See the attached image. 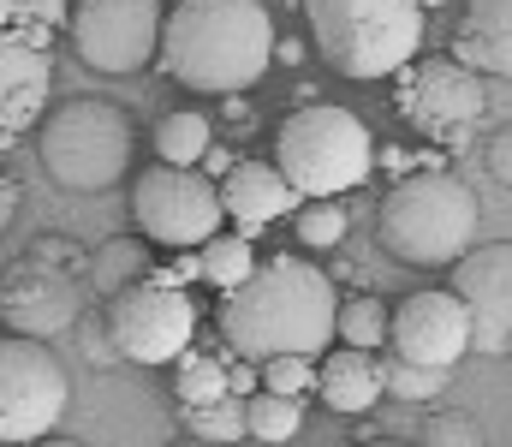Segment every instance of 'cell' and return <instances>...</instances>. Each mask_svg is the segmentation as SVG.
Segmentation results:
<instances>
[{
  "instance_id": "cell-26",
  "label": "cell",
  "mask_w": 512,
  "mask_h": 447,
  "mask_svg": "<svg viewBox=\"0 0 512 447\" xmlns=\"http://www.w3.org/2000/svg\"><path fill=\"white\" fill-rule=\"evenodd\" d=\"M334 340L364 346V352H382V346H387V304H382V298H370V293L334 304Z\"/></svg>"
},
{
  "instance_id": "cell-14",
  "label": "cell",
  "mask_w": 512,
  "mask_h": 447,
  "mask_svg": "<svg viewBox=\"0 0 512 447\" xmlns=\"http://www.w3.org/2000/svg\"><path fill=\"white\" fill-rule=\"evenodd\" d=\"M54 96V60H48V30L18 18L0 30V144L30 132Z\"/></svg>"
},
{
  "instance_id": "cell-4",
  "label": "cell",
  "mask_w": 512,
  "mask_h": 447,
  "mask_svg": "<svg viewBox=\"0 0 512 447\" xmlns=\"http://www.w3.org/2000/svg\"><path fill=\"white\" fill-rule=\"evenodd\" d=\"M304 18L328 72L352 84L393 78L423 48V30H429L417 0H304Z\"/></svg>"
},
{
  "instance_id": "cell-31",
  "label": "cell",
  "mask_w": 512,
  "mask_h": 447,
  "mask_svg": "<svg viewBox=\"0 0 512 447\" xmlns=\"http://www.w3.org/2000/svg\"><path fill=\"white\" fill-rule=\"evenodd\" d=\"M24 257H30V263H48V269H72V275L84 269V245H78V239H66V233H42Z\"/></svg>"
},
{
  "instance_id": "cell-6",
  "label": "cell",
  "mask_w": 512,
  "mask_h": 447,
  "mask_svg": "<svg viewBox=\"0 0 512 447\" xmlns=\"http://www.w3.org/2000/svg\"><path fill=\"white\" fill-rule=\"evenodd\" d=\"M42 173L60 191H108L131 167V120L108 96H72L60 108H42L36 120Z\"/></svg>"
},
{
  "instance_id": "cell-23",
  "label": "cell",
  "mask_w": 512,
  "mask_h": 447,
  "mask_svg": "<svg viewBox=\"0 0 512 447\" xmlns=\"http://www.w3.org/2000/svg\"><path fill=\"white\" fill-rule=\"evenodd\" d=\"M173 364H179V370H173L179 406H209V400L227 394V358H221V352H191V346H185Z\"/></svg>"
},
{
  "instance_id": "cell-24",
  "label": "cell",
  "mask_w": 512,
  "mask_h": 447,
  "mask_svg": "<svg viewBox=\"0 0 512 447\" xmlns=\"http://www.w3.org/2000/svg\"><path fill=\"white\" fill-rule=\"evenodd\" d=\"M209 114L203 108H179V114H167L161 126H155V155L161 161H173V167H197V155L209 149Z\"/></svg>"
},
{
  "instance_id": "cell-9",
  "label": "cell",
  "mask_w": 512,
  "mask_h": 447,
  "mask_svg": "<svg viewBox=\"0 0 512 447\" xmlns=\"http://www.w3.org/2000/svg\"><path fill=\"white\" fill-rule=\"evenodd\" d=\"M131 221L149 245H167V251H191L203 245L227 215H221V191L209 173L197 167H173V161H155L137 173L131 185Z\"/></svg>"
},
{
  "instance_id": "cell-40",
  "label": "cell",
  "mask_w": 512,
  "mask_h": 447,
  "mask_svg": "<svg viewBox=\"0 0 512 447\" xmlns=\"http://www.w3.org/2000/svg\"><path fill=\"white\" fill-rule=\"evenodd\" d=\"M262 6H274V0H262Z\"/></svg>"
},
{
  "instance_id": "cell-16",
  "label": "cell",
  "mask_w": 512,
  "mask_h": 447,
  "mask_svg": "<svg viewBox=\"0 0 512 447\" xmlns=\"http://www.w3.org/2000/svg\"><path fill=\"white\" fill-rule=\"evenodd\" d=\"M215 191H221V215L227 221H239V233H256V227H268V221H286L292 209H298V191L286 185V173L274 167V161H233L221 179H215Z\"/></svg>"
},
{
  "instance_id": "cell-27",
  "label": "cell",
  "mask_w": 512,
  "mask_h": 447,
  "mask_svg": "<svg viewBox=\"0 0 512 447\" xmlns=\"http://www.w3.org/2000/svg\"><path fill=\"white\" fill-rule=\"evenodd\" d=\"M179 418L203 442H245V406H239V394H221L209 406H179Z\"/></svg>"
},
{
  "instance_id": "cell-33",
  "label": "cell",
  "mask_w": 512,
  "mask_h": 447,
  "mask_svg": "<svg viewBox=\"0 0 512 447\" xmlns=\"http://www.w3.org/2000/svg\"><path fill=\"white\" fill-rule=\"evenodd\" d=\"M18 209H24V185H18L12 173H0V233L18 221Z\"/></svg>"
},
{
  "instance_id": "cell-29",
  "label": "cell",
  "mask_w": 512,
  "mask_h": 447,
  "mask_svg": "<svg viewBox=\"0 0 512 447\" xmlns=\"http://www.w3.org/2000/svg\"><path fill=\"white\" fill-rule=\"evenodd\" d=\"M417 442L423 447H483V424L465 418V412H429Z\"/></svg>"
},
{
  "instance_id": "cell-25",
  "label": "cell",
  "mask_w": 512,
  "mask_h": 447,
  "mask_svg": "<svg viewBox=\"0 0 512 447\" xmlns=\"http://www.w3.org/2000/svg\"><path fill=\"white\" fill-rule=\"evenodd\" d=\"M292 221H298V245H310V251H334V245L346 239V227H352V209H346L340 197H298Z\"/></svg>"
},
{
  "instance_id": "cell-17",
  "label": "cell",
  "mask_w": 512,
  "mask_h": 447,
  "mask_svg": "<svg viewBox=\"0 0 512 447\" xmlns=\"http://www.w3.org/2000/svg\"><path fill=\"white\" fill-rule=\"evenodd\" d=\"M328 412L340 418H364L382 400V370L364 346H340V352H316V388H310Z\"/></svg>"
},
{
  "instance_id": "cell-22",
  "label": "cell",
  "mask_w": 512,
  "mask_h": 447,
  "mask_svg": "<svg viewBox=\"0 0 512 447\" xmlns=\"http://www.w3.org/2000/svg\"><path fill=\"white\" fill-rule=\"evenodd\" d=\"M376 370H382V394L411 400V406L441 400V394H447V382H453V370H441V364H411V358H399V352L376 358Z\"/></svg>"
},
{
  "instance_id": "cell-18",
  "label": "cell",
  "mask_w": 512,
  "mask_h": 447,
  "mask_svg": "<svg viewBox=\"0 0 512 447\" xmlns=\"http://www.w3.org/2000/svg\"><path fill=\"white\" fill-rule=\"evenodd\" d=\"M453 60H465L483 78H507L512 72V0H465L459 36H453Z\"/></svg>"
},
{
  "instance_id": "cell-35",
  "label": "cell",
  "mask_w": 512,
  "mask_h": 447,
  "mask_svg": "<svg viewBox=\"0 0 512 447\" xmlns=\"http://www.w3.org/2000/svg\"><path fill=\"white\" fill-rule=\"evenodd\" d=\"M197 161H203V173H209V179H215V173H227V167H233V161H239V149H227V144H215V138H209V149H203V155H197Z\"/></svg>"
},
{
  "instance_id": "cell-34",
  "label": "cell",
  "mask_w": 512,
  "mask_h": 447,
  "mask_svg": "<svg viewBox=\"0 0 512 447\" xmlns=\"http://www.w3.org/2000/svg\"><path fill=\"white\" fill-rule=\"evenodd\" d=\"M489 167H495V179H501V185H512V132H507V126H501V132H495V144H489Z\"/></svg>"
},
{
  "instance_id": "cell-7",
  "label": "cell",
  "mask_w": 512,
  "mask_h": 447,
  "mask_svg": "<svg viewBox=\"0 0 512 447\" xmlns=\"http://www.w3.org/2000/svg\"><path fill=\"white\" fill-rule=\"evenodd\" d=\"M102 322H108V340H114V352L126 364H173L197 340V304L155 263H149V275L126 281L120 293H108Z\"/></svg>"
},
{
  "instance_id": "cell-30",
  "label": "cell",
  "mask_w": 512,
  "mask_h": 447,
  "mask_svg": "<svg viewBox=\"0 0 512 447\" xmlns=\"http://www.w3.org/2000/svg\"><path fill=\"white\" fill-rule=\"evenodd\" d=\"M72 334H78V346H84V358H90L96 370L120 364V352H114V340H108V322H102L96 310H78V316H72Z\"/></svg>"
},
{
  "instance_id": "cell-2",
  "label": "cell",
  "mask_w": 512,
  "mask_h": 447,
  "mask_svg": "<svg viewBox=\"0 0 512 447\" xmlns=\"http://www.w3.org/2000/svg\"><path fill=\"white\" fill-rule=\"evenodd\" d=\"M161 72L197 96L251 90L274 66V18L262 0H179L155 36Z\"/></svg>"
},
{
  "instance_id": "cell-20",
  "label": "cell",
  "mask_w": 512,
  "mask_h": 447,
  "mask_svg": "<svg viewBox=\"0 0 512 447\" xmlns=\"http://www.w3.org/2000/svg\"><path fill=\"white\" fill-rule=\"evenodd\" d=\"M239 406H245V436L256 442H292L304 430V394H274L256 382Z\"/></svg>"
},
{
  "instance_id": "cell-3",
  "label": "cell",
  "mask_w": 512,
  "mask_h": 447,
  "mask_svg": "<svg viewBox=\"0 0 512 447\" xmlns=\"http://www.w3.org/2000/svg\"><path fill=\"white\" fill-rule=\"evenodd\" d=\"M477 191L447 173L441 161L435 167H405L387 197L376 203V239L382 251H393L399 263L411 269H447L471 239H477Z\"/></svg>"
},
{
  "instance_id": "cell-11",
  "label": "cell",
  "mask_w": 512,
  "mask_h": 447,
  "mask_svg": "<svg viewBox=\"0 0 512 447\" xmlns=\"http://www.w3.org/2000/svg\"><path fill=\"white\" fill-rule=\"evenodd\" d=\"M161 12H167L161 0H78V6H66V30L90 72L126 78L155 60Z\"/></svg>"
},
{
  "instance_id": "cell-1",
  "label": "cell",
  "mask_w": 512,
  "mask_h": 447,
  "mask_svg": "<svg viewBox=\"0 0 512 447\" xmlns=\"http://www.w3.org/2000/svg\"><path fill=\"white\" fill-rule=\"evenodd\" d=\"M334 281L322 269H310L304 257H256L251 275L239 287L221 293L215 310V328L227 340V352L239 358H274V352H298V358H316L334 346Z\"/></svg>"
},
{
  "instance_id": "cell-21",
  "label": "cell",
  "mask_w": 512,
  "mask_h": 447,
  "mask_svg": "<svg viewBox=\"0 0 512 447\" xmlns=\"http://www.w3.org/2000/svg\"><path fill=\"white\" fill-rule=\"evenodd\" d=\"M251 263H256V245H251V233H209L203 245H197V281H209V287H239L245 275H251Z\"/></svg>"
},
{
  "instance_id": "cell-8",
  "label": "cell",
  "mask_w": 512,
  "mask_h": 447,
  "mask_svg": "<svg viewBox=\"0 0 512 447\" xmlns=\"http://www.w3.org/2000/svg\"><path fill=\"white\" fill-rule=\"evenodd\" d=\"M393 78H399L393 84V102H399L405 126L423 132V138H435V144H465L483 126V114H489L483 72H471L453 54H429V60L411 54Z\"/></svg>"
},
{
  "instance_id": "cell-12",
  "label": "cell",
  "mask_w": 512,
  "mask_h": 447,
  "mask_svg": "<svg viewBox=\"0 0 512 447\" xmlns=\"http://www.w3.org/2000/svg\"><path fill=\"white\" fill-rule=\"evenodd\" d=\"M447 269H453L447 293L459 298L465 316H471V352L507 358V340H512V245L507 239H489V245L471 239Z\"/></svg>"
},
{
  "instance_id": "cell-39",
  "label": "cell",
  "mask_w": 512,
  "mask_h": 447,
  "mask_svg": "<svg viewBox=\"0 0 512 447\" xmlns=\"http://www.w3.org/2000/svg\"><path fill=\"white\" fill-rule=\"evenodd\" d=\"M18 18H24V0H0V30L18 24Z\"/></svg>"
},
{
  "instance_id": "cell-13",
  "label": "cell",
  "mask_w": 512,
  "mask_h": 447,
  "mask_svg": "<svg viewBox=\"0 0 512 447\" xmlns=\"http://www.w3.org/2000/svg\"><path fill=\"white\" fill-rule=\"evenodd\" d=\"M387 346L411 364H441L459 370V358L471 352V316L447 287H423V293L399 298L387 316Z\"/></svg>"
},
{
  "instance_id": "cell-32",
  "label": "cell",
  "mask_w": 512,
  "mask_h": 447,
  "mask_svg": "<svg viewBox=\"0 0 512 447\" xmlns=\"http://www.w3.org/2000/svg\"><path fill=\"white\" fill-rule=\"evenodd\" d=\"M24 18L42 24V30H60L66 24V0H24Z\"/></svg>"
},
{
  "instance_id": "cell-5",
  "label": "cell",
  "mask_w": 512,
  "mask_h": 447,
  "mask_svg": "<svg viewBox=\"0 0 512 447\" xmlns=\"http://www.w3.org/2000/svg\"><path fill=\"white\" fill-rule=\"evenodd\" d=\"M274 167L286 173V185L298 197H346L370 179L376 167V138L358 114L334 108V102H310L292 108L274 132Z\"/></svg>"
},
{
  "instance_id": "cell-36",
  "label": "cell",
  "mask_w": 512,
  "mask_h": 447,
  "mask_svg": "<svg viewBox=\"0 0 512 447\" xmlns=\"http://www.w3.org/2000/svg\"><path fill=\"white\" fill-rule=\"evenodd\" d=\"M251 388H256V370H251V358H239V364L227 358V394H239V400H245Z\"/></svg>"
},
{
  "instance_id": "cell-15",
  "label": "cell",
  "mask_w": 512,
  "mask_h": 447,
  "mask_svg": "<svg viewBox=\"0 0 512 447\" xmlns=\"http://www.w3.org/2000/svg\"><path fill=\"white\" fill-rule=\"evenodd\" d=\"M84 310V287L72 269H48V263H18L6 281H0V316L12 334H30V340H54V334H72V316Z\"/></svg>"
},
{
  "instance_id": "cell-38",
  "label": "cell",
  "mask_w": 512,
  "mask_h": 447,
  "mask_svg": "<svg viewBox=\"0 0 512 447\" xmlns=\"http://www.w3.org/2000/svg\"><path fill=\"white\" fill-rule=\"evenodd\" d=\"M274 60H286V66H298V60H304V48H298V42H280V36H274Z\"/></svg>"
},
{
  "instance_id": "cell-37",
  "label": "cell",
  "mask_w": 512,
  "mask_h": 447,
  "mask_svg": "<svg viewBox=\"0 0 512 447\" xmlns=\"http://www.w3.org/2000/svg\"><path fill=\"white\" fill-rule=\"evenodd\" d=\"M376 161H382L387 173H405V167H417V161H411V149H399V144H387V149H376Z\"/></svg>"
},
{
  "instance_id": "cell-28",
  "label": "cell",
  "mask_w": 512,
  "mask_h": 447,
  "mask_svg": "<svg viewBox=\"0 0 512 447\" xmlns=\"http://www.w3.org/2000/svg\"><path fill=\"white\" fill-rule=\"evenodd\" d=\"M256 382L274 388V394H310V388H316V358L274 352V358H262V376H256Z\"/></svg>"
},
{
  "instance_id": "cell-10",
  "label": "cell",
  "mask_w": 512,
  "mask_h": 447,
  "mask_svg": "<svg viewBox=\"0 0 512 447\" xmlns=\"http://www.w3.org/2000/svg\"><path fill=\"white\" fill-rule=\"evenodd\" d=\"M72 400V376L48 352V340L0 334V442H36L60 424Z\"/></svg>"
},
{
  "instance_id": "cell-19",
  "label": "cell",
  "mask_w": 512,
  "mask_h": 447,
  "mask_svg": "<svg viewBox=\"0 0 512 447\" xmlns=\"http://www.w3.org/2000/svg\"><path fill=\"white\" fill-rule=\"evenodd\" d=\"M149 263H155V245L143 233H120V239H102L96 251H84V275H90V287L102 298L120 293L137 275H149Z\"/></svg>"
}]
</instances>
